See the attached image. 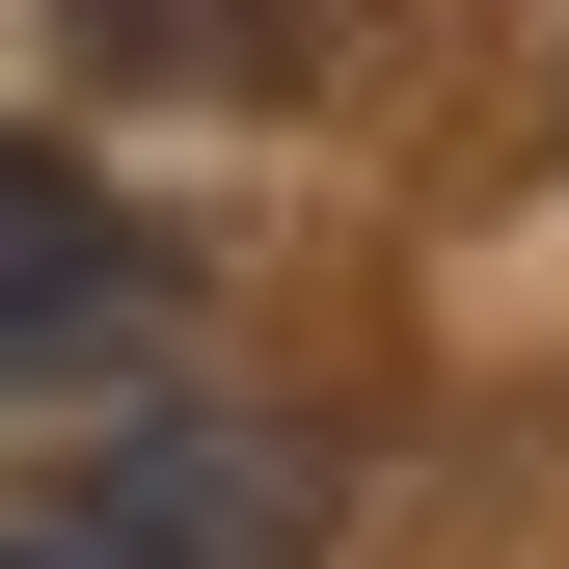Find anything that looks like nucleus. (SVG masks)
Instances as JSON below:
<instances>
[{
	"label": "nucleus",
	"instance_id": "f257e3e1",
	"mask_svg": "<svg viewBox=\"0 0 569 569\" xmlns=\"http://www.w3.org/2000/svg\"><path fill=\"white\" fill-rule=\"evenodd\" d=\"M136 299H163V244H136L82 163H28V136H0V380H82V352H136Z\"/></svg>",
	"mask_w": 569,
	"mask_h": 569
},
{
	"label": "nucleus",
	"instance_id": "f03ea898",
	"mask_svg": "<svg viewBox=\"0 0 569 569\" xmlns=\"http://www.w3.org/2000/svg\"><path fill=\"white\" fill-rule=\"evenodd\" d=\"M109 82H190V109H271L299 82V0H82Z\"/></svg>",
	"mask_w": 569,
	"mask_h": 569
},
{
	"label": "nucleus",
	"instance_id": "7ed1b4c3",
	"mask_svg": "<svg viewBox=\"0 0 569 569\" xmlns=\"http://www.w3.org/2000/svg\"><path fill=\"white\" fill-rule=\"evenodd\" d=\"M28 569H109V542H28Z\"/></svg>",
	"mask_w": 569,
	"mask_h": 569
}]
</instances>
